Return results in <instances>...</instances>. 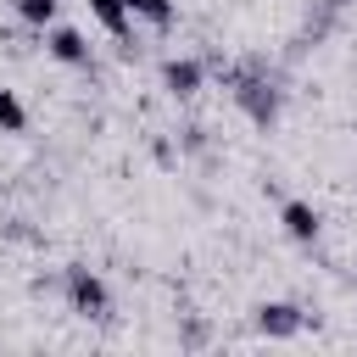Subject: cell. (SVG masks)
I'll list each match as a JSON object with an SVG mask.
<instances>
[{
  "instance_id": "cell-6",
  "label": "cell",
  "mask_w": 357,
  "mask_h": 357,
  "mask_svg": "<svg viewBox=\"0 0 357 357\" xmlns=\"http://www.w3.org/2000/svg\"><path fill=\"white\" fill-rule=\"evenodd\" d=\"M279 218H284V234H290V240H312V234H318V212H312L307 201H284Z\"/></svg>"
},
{
  "instance_id": "cell-7",
  "label": "cell",
  "mask_w": 357,
  "mask_h": 357,
  "mask_svg": "<svg viewBox=\"0 0 357 357\" xmlns=\"http://www.w3.org/2000/svg\"><path fill=\"white\" fill-rule=\"evenodd\" d=\"M89 11H95V22L106 28V33H128V0H89Z\"/></svg>"
},
{
  "instance_id": "cell-3",
  "label": "cell",
  "mask_w": 357,
  "mask_h": 357,
  "mask_svg": "<svg viewBox=\"0 0 357 357\" xmlns=\"http://www.w3.org/2000/svg\"><path fill=\"white\" fill-rule=\"evenodd\" d=\"M257 329L273 335V340H290V335L301 329V312H296L290 301H262V307H257Z\"/></svg>"
},
{
  "instance_id": "cell-10",
  "label": "cell",
  "mask_w": 357,
  "mask_h": 357,
  "mask_svg": "<svg viewBox=\"0 0 357 357\" xmlns=\"http://www.w3.org/2000/svg\"><path fill=\"white\" fill-rule=\"evenodd\" d=\"M17 17L33 22V28H45V22H56V0H17Z\"/></svg>"
},
{
  "instance_id": "cell-1",
  "label": "cell",
  "mask_w": 357,
  "mask_h": 357,
  "mask_svg": "<svg viewBox=\"0 0 357 357\" xmlns=\"http://www.w3.org/2000/svg\"><path fill=\"white\" fill-rule=\"evenodd\" d=\"M67 301H73V312H84V318H106V307H112V296H106L100 273H89L84 262H73V268H67Z\"/></svg>"
},
{
  "instance_id": "cell-9",
  "label": "cell",
  "mask_w": 357,
  "mask_h": 357,
  "mask_svg": "<svg viewBox=\"0 0 357 357\" xmlns=\"http://www.w3.org/2000/svg\"><path fill=\"white\" fill-rule=\"evenodd\" d=\"M128 11H134V17H145V22H156V28H167V22H173V0H128Z\"/></svg>"
},
{
  "instance_id": "cell-2",
  "label": "cell",
  "mask_w": 357,
  "mask_h": 357,
  "mask_svg": "<svg viewBox=\"0 0 357 357\" xmlns=\"http://www.w3.org/2000/svg\"><path fill=\"white\" fill-rule=\"evenodd\" d=\"M234 95H240V106L251 112V123H262V128H268V123L279 117V95H273L262 78H240V89H234Z\"/></svg>"
},
{
  "instance_id": "cell-4",
  "label": "cell",
  "mask_w": 357,
  "mask_h": 357,
  "mask_svg": "<svg viewBox=\"0 0 357 357\" xmlns=\"http://www.w3.org/2000/svg\"><path fill=\"white\" fill-rule=\"evenodd\" d=\"M50 56L56 61H67V67H89V45H84V33L78 28H50Z\"/></svg>"
},
{
  "instance_id": "cell-8",
  "label": "cell",
  "mask_w": 357,
  "mask_h": 357,
  "mask_svg": "<svg viewBox=\"0 0 357 357\" xmlns=\"http://www.w3.org/2000/svg\"><path fill=\"white\" fill-rule=\"evenodd\" d=\"M0 128H6V134H22V128H28V112H22V100H17L11 89H0Z\"/></svg>"
},
{
  "instance_id": "cell-5",
  "label": "cell",
  "mask_w": 357,
  "mask_h": 357,
  "mask_svg": "<svg viewBox=\"0 0 357 357\" xmlns=\"http://www.w3.org/2000/svg\"><path fill=\"white\" fill-rule=\"evenodd\" d=\"M162 84H167L173 95H195V89H201V61H184V56H173V61L162 67Z\"/></svg>"
}]
</instances>
